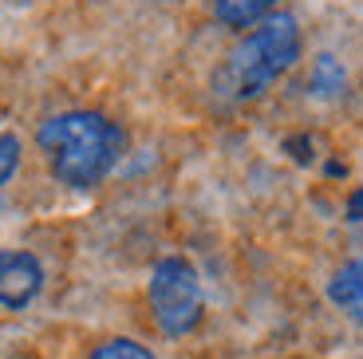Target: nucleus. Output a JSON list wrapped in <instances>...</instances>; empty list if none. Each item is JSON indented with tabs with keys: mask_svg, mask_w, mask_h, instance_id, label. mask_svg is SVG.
Wrapping results in <instances>:
<instances>
[{
	"mask_svg": "<svg viewBox=\"0 0 363 359\" xmlns=\"http://www.w3.org/2000/svg\"><path fill=\"white\" fill-rule=\"evenodd\" d=\"M328 300L336 308H344L347 320L363 324V257H352L347 265H340L328 280Z\"/></svg>",
	"mask_w": 363,
	"mask_h": 359,
	"instance_id": "5",
	"label": "nucleus"
},
{
	"mask_svg": "<svg viewBox=\"0 0 363 359\" xmlns=\"http://www.w3.org/2000/svg\"><path fill=\"white\" fill-rule=\"evenodd\" d=\"M150 312L166 336H190L201 324V280L186 257H162L150 272Z\"/></svg>",
	"mask_w": 363,
	"mask_h": 359,
	"instance_id": "3",
	"label": "nucleus"
},
{
	"mask_svg": "<svg viewBox=\"0 0 363 359\" xmlns=\"http://www.w3.org/2000/svg\"><path fill=\"white\" fill-rule=\"evenodd\" d=\"M300 60V24L292 12H269L241 44L218 63L213 95L221 103H249L272 87Z\"/></svg>",
	"mask_w": 363,
	"mask_h": 359,
	"instance_id": "2",
	"label": "nucleus"
},
{
	"mask_svg": "<svg viewBox=\"0 0 363 359\" xmlns=\"http://www.w3.org/2000/svg\"><path fill=\"white\" fill-rule=\"evenodd\" d=\"M91 359H155V355H150V348H143L138 340L115 336V340H103L99 348L91 351Z\"/></svg>",
	"mask_w": 363,
	"mask_h": 359,
	"instance_id": "8",
	"label": "nucleus"
},
{
	"mask_svg": "<svg viewBox=\"0 0 363 359\" xmlns=\"http://www.w3.org/2000/svg\"><path fill=\"white\" fill-rule=\"evenodd\" d=\"M16 170H20V138L4 131L0 135V186H9Z\"/></svg>",
	"mask_w": 363,
	"mask_h": 359,
	"instance_id": "9",
	"label": "nucleus"
},
{
	"mask_svg": "<svg viewBox=\"0 0 363 359\" xmlns=\"http://www.w3.org/2000/svg\"><path fill=\"white\" fill-rule=\"evenodd\" d=\"M40 288H44V265L32 253H0V308L20 312L40 297Z\"/></svg>",
	"mask_w": 363,
	"mask_h": 359,
	"instance_id": "4",
	"label": "nucleus"
},
{
	"mask_svg": "<svg viewBox=\"0 0 363 359\" xmlns=\"http://www.w3.org/2000/svg\"><path fill=\"white\" fill-rule=\"evenodd\" d=\"M347 87V72L344 63L336 60V55H316V63H312V75H308V91L316 95V99H340Z\"/></svg>",
	"mask_w": 363,
	"mask_h": 359,
	"instance_id": "6",
	"label": "nucleus"
},
{
	"mask_svg": "<svg viewBox=\"0 0 363 359\" xmlns=\"http://www.w3.org/2000/svg\"><path fill=\"white\" fill-rule=\"evenodd\" d=\"M40 150L48 154L55 182H64L72 189H91L99 186L115 162L127 150V135L123 126L111 123L99 111H67V115H52L36 131Z\"/></svg>",
	"mask_w": 363,
	"mask_h": 359,
	"instance_id": "1",
	"label": "nucleus"
},
{
	"mask_svg": "<svg viewBox=\"0 0 363 359\" xmlns=\"http://www.w3.org/2000/svg\"><path fill=\"white\" fill-rule=\"evenodd\" d=\"M277 0H213V16L225 28H253L272 12Z\"/></svg>",
	"mask_w": 363,
	"mask_h": 359,
	"instance_id": "7",
	"label": "nucleus"
}]
</instances>
